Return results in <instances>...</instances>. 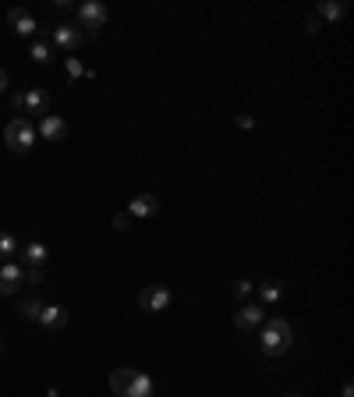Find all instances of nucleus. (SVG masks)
Here are the masks:
<instances>
[{
	"label": "nucleus",
	"mask_w": 354,
	"mask_h": 397,
	"mask_svg": "<svg viewBox=\"0 0 354 397\" xmlns=\"http://www.w3.org/2000/svg\"><path fill=\"white\" fill-rule=\"evenodd\" d=\"M290 344H294V330H290L287 319H266V323H262V330H259V348H262V355L280 358V355L290 351Z\"/></svg>",
	"instance_id": "obj_1"
},
{
	"label": "nucleus",
	"mask_w": 354,
	"mask_h": 397,
	"mask_svg": "<svg viewBox=\"0 0 354 397\" xmlns=\"http://www.w3.org/2000/svg\"><path fill=\"white\" fill-rule=\"evenodd\" d=\"M4 142H8V149H15V152H28L36 145V125L28 117H15L11 125L4 128Z\"/></svg>",
	"instance_id": "obj_2"
},
{
	"label": "nucleus",
	"mask_w": 354,
	"mask_h": 397,
	"mask_svg": "<svg viewBox=\"0 0 354 397\" xmlns=\"http://www.w3.org/2000/svg\"><path fill=\"white\" fill-rule=\"evenodd\" d=\"M106 4H100V0H85V4H78V21L82 28H88V33H100V28H106Z\"/></svg>",
	"instance_id": "obj_3"
},
{
	"label": "nucleus",
	"mask_w": 354,
	"mask_h": 397,
	"mask_svg": "<svg viewBox=\"0 0 354 397\" xmlns=\"http://www.w3.org/2000/svg\"><path fill=\"white\" fill-rule=\"evenodd\" d=\"M170 301H174V294L163 284H149V288H142V294H138V305L145 312H163Z\"/></svg>",
	"instance_id": "obj_4"
},
{
	"label": "nucleus",
	"mask_w": 354,
	"mask_h": 397,
	"mask_svg": "<svg viewBox=\"0 0 354 397\" xmlns=\"http://www.w3.org/2000/svg\"><path fill=\"white\" fill-rule=\"evenodd\" d=\"M15 107L21 114H50V100H46V89H25V93L15 96Z\"/></svg>",
	"instance_id": "obj_5"
},
{
	"label": "nucleus",
	"mask_w": 354,
	"mask_h": 397,
	"mask_svg": "<svg viewBox=\"0 0 354 397\" xmlns=\"http://www.w3.org/2000/svg\"><path fill=\"white\" fill-rule=\"evenodd\" d=\"M266 323V309H262V305H241V309L238 312H234V326H238L241 333H255L259 326Z\"/></svg>",
	"instance_id": "obj_6"
},
{
	"label": "nucleus",
	"mask_w": 354,
	"mask_h": 397,
	"mask_svg": "<svg viewBox=\"0 0 354 397\" xmlns=\"http://www.w3.org/2000/svg\"><path fill=\"white\" fill-rule=\"evenodd\" d=\"M82 46V28L78 25H57L53 28V50H61V53H75Z\"/></svg>",
	"instance_id": "obj_7"
},
{
	"label": "nucleus",
	"mask_w": 354,
	"mask_h": 397,
	"mask_svg": "<svg viewBox=\"0 0 354 397\" xmlns=\"http://www.w3.org/2000/svg\"><path fill=\"white\" fill-rule=\"evenodd\" d=\"M36 135H43L46 142H61V139H68V121L61 114H43Z\"/></svg>",
	"instance_id": "obj_8"
},
{
	"label": "nucleus",
	"mask_w": 354,
	"mask_h": 397,
	"mask_svg": "<svg viewBox=\"0 0 354 397\" xmlns=\"http://www.w3.org/2000/svg\"><path fill=\"white\" fill-rule=\"evenodd\" d=\"M156 213H160V199L149 195V192H142V195H135L128 202V217L131 220H149V217H156Z\"/></svg>",
	"instance_id": "obj_9"
},
{
	"label": "nucleus",
	"mask_w": 354,
	"mask_h": 397,
	"mask_svg": "<svg viewBox=\"0 0 354 397\" xmlns=\"http://www.w3.org/2000/svg\"><path fill=\"white\" fill-rule=\"evenodd\" d=\"M21 284H25V266H18V263L0 266V294H15Z\"/></svg>",
	"instance_id": "obj_10"
},
{
	"label": "nucleus",
	"mask_w": 354,
	"mask_h": 397,
	"mask_svg": "<svg viewBox=\"0 0 354 397\" xmlns=\"http://www.w3.org/2000/svg\"><path fill=\"white\" fill-rule=\"evenodd\" d=\"M8 21H11V28H15L18 36H36V33H39V21L28 15L25 8H11V11H8Z\"/></svg>",
	"instance_id": "obj_11"
},
{
	"label": "nucleus",
	"mask_w": 354,
	"mask_h": 397,
	"mask_svg": "<svg viewBox=\"0 0 354 397\" xmlns=\"http://www.w3.org/2000/svg\"><path fill=\"white\" fill-rule=\"evenodd\" d=\"M21 263H28V266H36V270H43L46 266V259H50V252H46V245L43 241H28V245H21Z\"/></svg>",
	"instance_id": "obj_12"
},
{
	"label": "nucleus",
	"mask_w": 354,
	"mask_h": 397,
	"mask_svg": "<svg viewBox=\"0 0 354 397\" xmlns=\"http://www.w3.org/2000/svg\"><path fill=\"white\" fill-rule=\"evenodd\" d=\"M36 323H43L46 330H61V326H68V312L61 309V305H43V312H39Z\"/></svg>",
	"instance_id": "obj_13"
},
{
	"label": "nucleus",
	"mask_w": 354,
	"mask_h": 397,
	"mask_svg": "<svg viewBox=\"0 0 354 397\" xmlns=\"http://www.w3.org/2000/svg\"><path fill=\"white\" fill-rule=\"evenodd\" d=\"M344 15H347V4H344V0H322L319 11H315L319 21H340Z\"/></svg>",
	"instance_id": "obj_14"
},
{
	"label": "nucleus",
	"mask_w": 354,
	"mask_h": 397,
	"mask_svg": "<svg viewBox=\"0 0 354 397\" xmlns=\"http://www.w3.org/2000/svg\"><path fill=\"white\" fill-rule=\"evenodd\" d=\"M124 397H153V380L145 376V373H138V369H135V376H131V383H128Z\"/></svg>",
	"instance_id": "obj_15"
},
{
	"label": "nucleus",
	"mask_w": 354,
	"mask_h": 397,
	"mask_svg": "<svg viewBox=\"0 0 354 397\" xmlns=\"http://www.w3.org/2000/svg\"><path fill=\"white\" fill-rule=\"evenodd\" d=\"M18 252H21L18 238H15L11 231H0V259H4V263H11V259H15Z\"/></svg>",
	"instance_id": "obj_16"
},
{
	"label": "nucleus",
	"mask_w": 354,
	"mask_h": 397,
	"mask_svg": "<svg viewBox=\"0 0 354 397\" xmlns=\"http://www.w3.org/2000/svg\"><path fill=\"white\" fill-rule=\"evenodd\" d=\"M259 298H262V305L280 301V298H283V284H280V281H262V284H259Z\"/></svg>",
	"instance_id": "obj_17"
},
{
	"label": "nucleus",
	"mask_w": 354,
	"mask_h": 397,
	"mask_svg": "<svg viewBox=\"0 0 354 397\" xmlns=\"http://www.w3.org/2000/svg\"><path fill=\"white\" fill-rule=\"evenodd\" d=\"M28 57H32L36 64H50V60H53V46H50V39H36L32 46H28Z\"/></svg>",
	"instance_id": "obj_18"
},
{
	"label": "nucleus",
	"mask_w": 354,
	"mask_h": 397,
	"mask_svg": "<svg viewBox=\"0 0 354 397\" xmlns=\"http://www.w3.org/2000/svg\"><path fill=\"white\" fill-rule=\"evenodd\" d=\"M18 312H21L25 319H39V312H43V301H39L36 294H25V298L18 301Z\"/></svg>",
	"instance_id": "obj_19"
},
{
	"label": "nucleus",
	"mask_w": 354,
	"mask_h": 397,
	"mask_svg": "<svg viewBox=\"0 0 354 397\" xmlns=\"http://www.w3.org/2000/svg\"><path fill=\"white\" fill-rule=\"evenodd\" d=\"M131 376H135V369H113V376H110V390H113L117 397H124V390H128Z\"/></svg>",
	"instance_id": "obj_20"
},
{
	"label": "nucleus",
	"mask_w": 354,
	"mask_h": 397,
	"mask_svg": "<svg viewBox=\"0 0 354 397\" xmlns=\"http://www.w3.org/2000/svg\"><path fill=\"white\" fill-rule=\"evenodd\" d=\"M64 64H68V75H71V78H82V75H85V68H82V60H78V57H68Z\"/></svg>",
	"instance_id": "obj_21"
},
{
	"label": "nucleus",
	"mask_w": 354,
	"mask_h": 397,
	"mask_svg": "<svg viewBox=\"0 0 354 397\" xmlns=\"http://www.w3.org/2000/svg\"><path fill=\"white\" fill-rule=\"evenodd\" d=\"M131 217H128V213H117V217H113V231H131Z\"/></svg>",
	"instance_id": "obj_22"
},
{
	"label": "nucleus",
	"mask_w": 354,
	"mask_h": 397,
	"mask_svg": "<svg viewBox=\"0 0 354 397\" xmlns=\"http://www.w3.org/2000/svg\"><path fill=\"white\" fill-rule=\"evenodd\" d=\"M255 291V284H248V281H238V284H234V294H238V298H248Z\"/></svg>",
	"instance_id": "obj_23"
},
{
	"label": "nucleus",
	"mask_w": 354,
	"mask_h": 397,
	"mask_svg": "<svg viewBox=\"0 0 354 397\" xmlns=\"http://www.w3.org/2000/svg\"><path fill=\"white\" fill-rule=\"evenodd\" d=\"M234 125H238V128H255V117L252 114H238V117H234Z\"/></svg>",
	"instance_id": "obj_24"
},
{
	"label": "nucleus",
	"mask_w": 354,
	"mask_h": 397,
	"mask_svg": "<svg viewBox=\"0 0 354 397\" xmlns=\"http://www.w3.org/2000/svg\"><path fill=\"white\" fill-rule=\"evenodd\" d=\"M25 281H28V284H43V270H36V266L25 270Z\"/></svg>",
	"instance_id": "obj_25"
},
{
	"label": "nucleus",
	"mask_w": 354,
	"mask_h": 397,
	"mask_svg": "<svg viewBox=\"0 0 354 397\" xmlns=\"http://www.w3.org/2000/svg\"><path fill=\"white\" fill-rule=\"evenodd\" d=\"M319 28H322V21H319L315 15H308V18H305V33H319Z\"/></svg>",
	"instance_id": "obj_26"
},
{
	"label": "nucleus",
	"mask_w": 354,
	"mask_h": 397,
	"mask_svg": "<svg viewBox=\"0 0 354 397\" xmlns=\"http://www.w3.org/2000/svg\"><path fill=\"white\" fill-rule=\"evenodd\" d=\"M340 397H354V387H351V380H344V387H340Z\"/></svg>",
	"instance_id": "obj_27"
},
{
	"label": "nucleus",
	"mask_w": 354,
	"mask_h": 397,
	"mask_svg": "<svg viewBox=\"0 0 354 397\" xmlns=\"http://www.w3.org/2000/svg\"><path fill=\"white\" fill-rule=\"evenodd\" d=\"M0 93H8V71L0 68Z\"/></svg>",
	"instance_id": "obj_28"
},
{
	"label": "nucleus",
	"mask_w": 354,
	"mask_h": 397,
	"mask_svg": "<svg viewBox=\"0 0 354 397\" xmlns=\"http://www.w3.org/2000/svg\"><path fill=\"white\" fill-rule=\"evenodd\" d=\"M46 397H61V394H57V390H50V394H46Z\"/></svg>",
	"instance_id": "obj_29"
},
{
	"label": "nucleus",
	"mask_w": 354,
	"mask_h": 397,
	"mask_svg": "<svg viewBox=\"0 0 354 397\" xmlns=\"http://www.w3.org/2000/svg\"><path fill=\"white\" fill-rule=\"evenodd\" d=\"M287 397H298V394H287Z\"/></svg>",
	"instance_id": "obj_30"
}]
</instances>
